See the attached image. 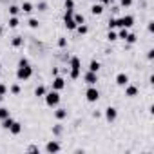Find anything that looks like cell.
<instances>
[{
    "label": "cell",
    "mask_w": 154,
    "mask_h": 154,
    "mask_svg": "<svg viewBox=\"0 0 154 154\" xmlns=\"http://www.w3.org/2000/svg\"><path fill=\"white\" fill-rule=\"evenodd\" d=\"M31 76H33V67L31 65H18V69H17V78L20 82L29 80Z\"/></svg>",
    "instance_id": "obj_1"
},
{
    "label": "cell",
    "mask_w": 154,
    "mask_h": 154,
    "mask_svg": "<svg viewBox=\"0 0 154 154\" xmlns=\"http://www.w3.org/2000/svg\"><path fill=\"white\" fill-rule=\"evenodd\" d=\"M45 103H47V107H56L58 103H60V94H58V91H49V93H45Z\"/></svg>",
    "instance_id": "obj_2"
},
{
    "label": "cell",
    "mask_w": 154,
    "mask_h": 154,
    "mask_svg": "<svg viewBox=\"0 0 154 154\" xmlns=\"http://www.w3.org/2000/svg\"><path fill=\"white\" fill-rule=\"evenodd\" d=\"M72 13H74L72 9H65V17H63V24H65V27L69 31H74L76 26H78V24L74 22V18H72Z\"/></svg>",
    "instance_id": "obj_3"
},
{
    "label": "cell",
    "mask_w": 154,
    "mask_h": 154,
    "mask_svg": "<svg viewBox=\"0 0 154 154\" xmlns=\"http://www.w3.org/2000/svg\"><path fill=\"white\" fill-rule=\"evenodd\" d=\"M134 26V17L132 15H125L122 18H116V27H132Z\"/></svg>",
    "instance_id": "obj_4"
},
{
    "label": "cell",
    "mask_w": 154,
    "mask_h": 154,
    "mask_svg": "<svg viewBox=\"0 0 154 154\" xmlns=\"http://www.w3.org/2000/svg\"><path fill=\"white\" fill-rule=\"evenodd\" d=\"M85 98H87V102H91V103L98 102V98H100V93H98V89H96L94 85H89V89L85 91Z\"/></svg>",
    "instance_id": "obj_5"
},
{
    "label": "cell",
    "mask_w": 154,
    "mask_h": 154,
    "mask_svg": "<svg viewBox=\"0 0 154 154\" xmlns=\"http://www.w3.org/2000/svg\"><path fill=\"white\" fill-rule=\"evenodd\" d=\"M84 82L87 85H96L98 84V72H93V71H87L84 74Z\"/></svg>",
    "instance_id": "obj_6"
},
{
    "label": "cell",
    "mask_w": 154,
    "mask_h": 154,
    "mask_svg": "<svg viewBox=\"0 0 154 154\" xmlns=\"http://www.w3.org/2000/svg\"><path fill=\"white\" fill-rule=\"evenodd\" d=\"M62 147H60V143L56 141V140H51V141H47L45 143V152H49V154H53V152H58Z\"/></svg>",
    "instance_id": "obj_7"
},
{
    "label": "cell",
    "mask_w": 154,
    "mask_h": 154,
    "mask_svg": "<svg viewBox=\"0 0 154 154\" xmlns=\"http://www.w3.org/2000/svg\"><path fill=\"white\" fill-rule=\"evenodd\" d=\"M118 118V109L116 107H107L105 109V120L107 122H114Z\"/></svg>",
    "instance_id": "obj_8"
},
{
    "label": "cell",
    "mask_w": 154,
    "mask_h": 154,
    "mask_svg": "<svg viewBox=\"0 0 154 154\" xmlns=\"http://www.w3.org/2000/svg\"><path fill=\"white\" fill-rule=\"evenodd\" d=\"M63 87H65V80L62 78V76L56 74V76H54V80H53V89H54V91H62Z\"/></svg>",
    "instance_id": "obj_9"
},
{
    "label": "cell",
    "mask_w": 154,
    "mask_h": 154,
    "mask_svg": "<svg viewBox=\"0 0 154 154\" xmlns=\"http://www.w3.org/2000/svg\"><path fill=\"white\" fill-rule=\"evenodd\" d=\"M69 67H71V71H82V62H80V58H78V56H72V58L69 60Z\"/></svg>",
    "instance_id": "obj_10"
},
{
    "label": "cell",
    "mask_w": 154,
    "mask_h": 154,
    "mask_svg": "<svg viewBox=\"0 0 154 154\" xmlns=\"http://www.w3.org/2000/svg\"><path fill=\"white\" fill-rule=\"evenodd\" d=\"M116 84H118L120 87H125V85L129 84V76H127L125 72H118V74H116Z\"/></svg>",
    "instance_id": "obj_11"
},
{
    "label": "cell",
    "mask_w": 154,
    "mask_h": 154,
    "mask_svg": "<svg viewBox=\"0 0 154 154\" xmlns=\"http://www.w3.org/2000/svg\"><path fill=\"white\" fill-rule=\"evenodd\" d=\"M125 96H129V98H134V96H138V87L136 85H125Z\"/></svg>",
    "instance_id": "obj_12"
},
{
    "label": "cell",
    "mask_w": 154,
    "mask_h": 154,
    "mask_svg": "<svg viewBox=\"0 0 154 154\" xmlns=\"http://www.w3.org/2000/svg\"><path fill=\"white\" fill-rule=\"evenodd\" d=\"M8 131H9L11 134H15V136H17V134H20V132H22V123H20V122H13V123H11V127H9Z\"/></svg>",
    "instance_id": "obj_13"
},
{
    "label": "cell",
    "mask_w": 154,
    "mask_h": 154,
    "mask_svg": "<svg viewBox=\"0 0 154 154\" xmlns=\"http://www.w3.org/2000/svg\"><path fill=\"white\" fill-rule=\"evenodd\" d=\"M54 118H56L58 122L65 120V118H67V109H56V111H54Z\"/></svg>",
    "instance_id": "obj_14"
},
{
    "label": "cell",
    "mask_w": 154,
    "mask_h": 154,
    "mask_svg": "<svg viewBox=\"0 0 154 154\" xmlns=\"http://www.w3.org/2000/svg\"><path fill=\"white\" fill-rule=\"evenodd\" d=\"M72 18H74V22L78 24V26H80V24H85V17H84L82 13H72Z\"/></svg>",
    "instance_id": "obj_15"
},
{
    "label": "cell",
    "mask_w": 154,
    "mask_h": 154,
    "mask_svg": "<svg viewBox=\"0 0 154 154\" xmlns=\"http://www.w3.org/2000/svg\"><path fill=\"white\" fill-rule=\"evenodd\" d=\"M35 9V6L31 4V2H24L22 6H20V11H24V13H31Z\"/></svg>",
    "instance_id": "obj_16"
},
{
    "label": "cell",
    "mask_w": 154,
    "mask_h": 154,
    "mask_svg": "<svg viewBox=\"0 0 154 154\" xmlns=\"http://www.w3.org/2000/svg\"><path fill=\"white\" fill-rule=\"evenodd\" d=\"M45 93H47V89H45L44 85H38V87L35 89V96H38V98H44Z\"/></svg>",
    "instance_id": "obj_17"
},
{
    "label": "cell",
    "mask_w": 154,
    "mask_h": 154,
    "mask_svg": "<svg viewBox=\"0 0 154 154\" xmlns=\"http://www.w3.org/2000/svg\"><path fill=\"white\" fill-rule=\"evenodd\" d=\"M91 13H93V15H102V13H103V6H102V4H94V6L91 8Z\"/></svg>",
    "instance_id": "obj_18"
},
{
    "label": "cell",
    "mask_w": 154,
    "mask_h": 154,
    "mask_svg": "<svg viewBox=\"0 0 154 154\" xmlns=\"http://www.w3.org/2000/svg\"><path fill=\"white\" fill-rule=\"evenodd\" d=\"M11 45H13V47H22V45H24V38H22V36H15V38L11 40Z\"/></svg>",
    "instance_id": "obj_19"
},
{
    "label": "cell",
    "mask_w": 154,
    "mask_h": 154,
    "mask_svg": "<svg viewBox=\"0 0 154 154\" xmlns=\"http://www.w3.org/2000/svg\"><path fill=\"white\" fill-rule=\"evenodd\" d=\"M89 71L98 72V71H100V62H98V60H91V63H89Z\"/></svg>",
    "instance_id": "obj_20"
},
{
    "label": "cell",
    "mask_w": 154,
    "mask_h": 154,
    "mask_svg": "<svg viewBox=\"0 0 154 154\" xmlns=\"http://www.w3.org/2000/svg\"><path fill=\"white\" fill-rule=\"evenodd\" d=\"M116 35H118V38H120V40H125V38H127V35H129V29H127V27H120V31H118Z\"/></svg>",
    "instance_id": "obj_21"
},
{
    "label": "cell",
    "mask_w": 154,
    "mask_h": 154,
    "mask_svg": "<svg viewBox=\"0 0 154 154\" xmlns=\"http://www.w3.org/2000/svg\"><path fill=\"white\" fill-rule=\"evenodd\" d=\"M76 31H78V35H87L89 33V27L85 24H80V26H76Z\"/></svg>",
    "instance_id": "obj_22"
},
{
    "label": "cell",
    "mask_w": 154,
    "mask_h": 154,
    "mask_svg": "<svg viewBox=\"0 0 154 154\" xmlns=\"http://www.w3.org/2000/svg\"><path fill=\"white\" fill-rule=\"evenodd\" d=\"M8 91H9L11 94H15V96H17V94H20V91H22V89H20V85H18V84H13Z\"/></svg>",
    "instance_id": "obj_23"
},
{
    "label": "cell",
    "mask_w": 154,
    "mask_h": 154,
    "mask_svg": "<svg viewBox=\"0 0 154 154\" xmlns=\"http://www.w3.org/2000/svg\"><path fill=\"white\" fill-rule=\"evenodd\" d=\"M13 122H15V120H13L11 116H8V118H4V120H2V127H4V129H9Z\"/></svg>",
    "instance_id": "obj_24"
},
{
    "label": "cell",
    "mask_w": 154,
    "mask_h": 154,
    "mask_svg": "<svg viewBox=\"0 0 154 154\" xmlns=\"http://www.w3.org/2000/svg\"><path fill=\"white\" fill-rule=\"evenodd\" d=\"M62 132H63V127H62L60 123H56V125H53V134H54V136H60Z\"/></svg>",
    "instance_id": "obj_25"
},
{
    "label": "cell",
    "mask_w": 154,
    "mask_h": 154,
    "mask_svg": "<svg viewBox=\"0 0 154 154\" xmlns=\"http://www.w3.org/2000/svg\"><path fill=\"white\" fill-rule=\"evenodd\" d=\"M8 116H11V114H9V109H6V107H0V122H2L4 118H8Z\"/></svg>",
    "instance_id": "obj_26"
},
{
    "label": "cell",
    "mask_w": 154,
    "mask_h": 154,
    "mask_svg": "<svg viewBox=\"0 0 154 154\" xmlns=\"http://www.w3.org/2000/svg\"><path fill=\"white\" fill-rule=\"evenodd\" d=\"M18 13H20V8H18V6H15V4L9 6V15H11V17H17Z\"/></svg>",
    "instance_id": "obj_27"
},
{
    "label": "cell",
    "mask_w": 154,
    "mask_h": 154,
    "mask_svg": "<svg viewBox=\"0 0 154 154\" xmlns=\"http://www.w3.org/2000/svg\"><path fill=\"white\" fill-rule=\"evenodd\" d=\"M18 24H20L18 17H9V27H18Z\"/></svg>",
    "instance_id": "obj_28"
},
{
    "label": "cell",
    "mask_w": 154,
    "mask_h": 154,
    "mask_svg": "<svg viewBox=\"0 0 154 154\" xmlns=\"http://www.w3.org/2000/svg\"><path fill=\"white\" fill-rule=\"evenodd\" d=\"M136 40H138V38H136V35H134V33H129V35H127V38H125V42H127L129 45H132Z\"/></svg>",
    "instance_id": "obj_29"
},
{
    "label": "cell",
    "mask_w": 154,
    "mask_h": 154,
    "mask_svg": "<svg viewBox=\"0 0 154 154\" xmlns=\"http://www.w3.org/2000/svg\"><path fill=\"white\" fill-rule=\"evenodd\" d=\"M27 24H29V27H31V29H38V26H40V22H38L36 18H29V22H27Z\"/></svg>",
    "instance_id": "obj_30"
},
{
    "label": "cell",
    "mask_w": 154,
    "mask_h": 154,
    "mask_svg": "<svg viewBox=\"0 0 154 154\" xmlns=\"http://www.w3.org/2000/svg\"><path fill=\"white\" fill-rule=\"evenodd\" d=\"M107 40L109 42H114V40H118V35L112 31V29H109V35H107Z\"/></svg>",
    "instance_id": "obj_31"
},
{
    "label": "cell",
    "mask_w": 154,
    "mask_h": 154,
    "mask_svg": "<svg viewBox=\"0 0 154 154\" xmlns=\"http://www.w3.org/2000/svg\"><path fill=\"white\" fill-rule=\"evenodd\" d=\"M65 9H74V0H63Z\"/></svg>",
    "instance_id": "obj_32"
},
{
    "label": "cell",
    "mask_w": 154,
    "mask_h": 154,
    "mask_svg": "<svg viewBox=\"0 0 154 154\" xmlns=\"http://www.w3.org/2000/svg\"><path fill=\"white\" fill-rule=\"evenodd\" d=\"M69 76H71V80H78L80 78V71H71Z\"/></svg>",
    "instance_id": "obj_33"
},
{
    "label": "cell",
    "mask_w": 154,
    "mask_h": 154,
    "mask_svg": "<svg viewBox=\"0 0 154 154\" xmlns=\"http://www.w3.org/2000/svg\"><path fill=\"white\" fill-rule=\"evenodd\" d=\"M36 9H38V11H45V9H47V2H44V0H42V2H38Z\"/></svg>",
    "instance_id": "obj_34"
},
{
    "label": "cell",
    "mask_w": 154,
    "mask_h": 154,
    "mask_svg": "<svg viewBox=\"0 0 154 154\" xmlns=\"http://www.w3.org/2000/svg\"><path fill=\"white\" fill-rule=\"evenodd\" d=\"M58 47H62V49H63V47H67V38H63V36H62V38H58Z\"/></svg>",
    "instance_id": "obj_35"
},
{
    "label": "cell",
    "mask_w": 154,
    "mask_h": 154,
    "mask_svg": "<svg viewBox=\"0 0 154 154\" xmlns=\"http://www.w3.org/2000/svg\"><path fill=\"white\" fill-rule=\"evenodd\" d=\"M120 4H122V8H131L132 0H120Z\"/></svg>",
    "instance_id": "obj_36"
},
{
    "label": "cell",
    "mask_w": 154,
    "mask_h": 154,
    "mask_svg": "<svg viewBox=\"0 0 154 154\" xmlns=\"http://www.w3.org/2000/svg\"><path fill=\"white\" fill-rule=\"evenodd\" d=\"M107 24H109V29H114V27H116V18H109Z\"/></svg>",
    "instance_id": "obj_37"
},
{
    "label": "cell",
    "mask_w": 154,
    "mask_h": 154,
    "mask_svg": "<svg viewBox=\"0 0 154 154\" xmlns=\"http://www.w3.org/2000/svg\"><path fill=\"white\" fill-rule=\"evenodd\" d=\"M18 65H29V60H27L26 56H22V58L18 60Z\"/></svg>",
    "instance_id": "obj_38"
},
{
    "label": "cell",
    "mask_w": 154,
    "mask_h": 154,
    "mask_svg": "<svg viewBox=\"0 0 154 154\" xmlns=\"http://www.w3.org/2000/svg\"><path fill=\"white\" fill-rule=\"evenodd\" d=\"M6 93H8V85H6V84H0V94L4 96Z\"/></svg>",
    "instance_id": "obj_39"
},
{
    "label": "cell",
    "mask_w": 154,
    "mask_h": 154,
    "mask_svg": "<svg viewBox=\"0 0 154 154\" xmlns=\"http://www.w3.org/2000/svg\"><path fill=\"white\" fill-rule=\"evenodd\" d=\"M147 58H149V60H154V49H149V51H147Z\"/></svg>",
    "instance_id": "obj_40"
},
{
    "label": "cell",
    "mask_w": 154,
    "mask_h": 154,
    "mask_svg": "<svg viewBox=\"0 0 154 154\" xmlns=\"http://www.w3.org/2000/svg\"><path fill=\"white\" fill-rule=\"evenodd\" d=\"M114 0H102V6H111Z\"/></svg>",
    "instance_id": "obj_41"
},
{
    "label": "cell",
    "mask_w": 154,
    "mask_h": 154,
    "mask_svg": "<svg viewBox=\"0 0 154 154\" xmlns=\"http://www.w3.org/2000/svg\"><path fill=\"white\" fill-rule=\"evenodd\" d=\"M147 29H149V33H152V31H154V22H149V26H147Z\"/></svg>",
    "instance_id": "obj_42"
},
{
    "label": "cell",
    "mask_w": 154,
    "mask_h": 154,
    "mask_svg": "<svg viewBox=\"0 0 154 154\" xmlns=\"http://www.w3.org/2000/svg\"><path fill=\"white\" fill-rule=\"evenodd\" d=\"M27 150H29V152H38V147H36V145H31Z\"/></svg>",
    "instance_id": "obj_43"
},
{
    "label": "cell",
    "mask_w": 154,
    "mask_h": 154,
    "mask_svg": "<svg viewBox=\"0 0 154 154\" xmlns=\"http://www.w3.org/2000/svg\"><path fill=\"white\" fill-rule=\"evenodd\" d=\"M2 33H4V27H2V26H0V35H2Z\"/></svg>",
    "instance_id": "obj_44"
},
{
    "label": "cell",
    "mask_w": 154,
    "mask_h": 154,
    "mask_svg": "<svg viewBox=\"0 0 154 154\" xmlns=\"http://www.w3.org/2000/svg\"><path fill=\"white\" fill-rule=\"evenodd\" d=\"M2 100H4V96H2V94H0V102H2Z\"/></svg>",
    "instance_id": "obj_45"
},
{
    "label": "cell",
    "mask_w": 154,
    "mask_h": 154,
    "mask_svg": "<svg viewBox=\"0 0 154 154\" xmlns=\"http://www.w3.org/2000/svg\"><path fill=\"white\" fill-rule=\"evenodd\" d=\"M0 67H2V63H0Z\"/></svg>",
    "instance_id": "obj_46"
}]
</instances>
